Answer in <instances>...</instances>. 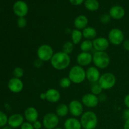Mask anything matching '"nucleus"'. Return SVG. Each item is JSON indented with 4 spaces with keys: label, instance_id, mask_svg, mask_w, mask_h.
<instances>
[{
    "label": "nucleus",
    "instance_id": "f257e3e1",
    "mask_svg": "<svg viewBox=\"0 0 129 129\" xmlns=\"http://www.w3.org/2000/svg\"><path fill=\"white\" fill-rule=\"evenodd\" d=\"M50 62L52 67L55 70H64L67 69L71 64L70 55H68L62 51L57 52L54 53Z\"/></svg>",
    "mask_w": 129,
    "mask_h": 129
},
{
    "label": "nucleus",
    "instance_id": "f03ea898",
    "mask_svg": "<svg viewBox=\"0 0 129 129\" xmlns=\"http://www.w3.org/2000/svg\"><path fill=\"white\" fill-rule=\"evenodd\" d=\"M79 120L83 129H95L98 125V117L93 111L84 112L80 117Z\"/></svg>",
    "mask_w": 129,
    "mask_h": 129
},
{
    "label": "nucleus",
    "instance_id": "7ed1b4c3",
    "mask_svg": "<svg viewBox=\"0 0 129 129\" xmlns=\"http://www.w3.org/2000/svg\"><path fill=\"white\" fill-rule=\"evenodd\" d=\"M68 78L71 81L72 83L79 84L83 83L86 78V70L84 68L79 65L73 66L71 68L68 73Z\"/></svg>",
    "mask_w": 129,
    "mask_h": 129
},
{
    "label": "nucleus",
    "instance_id": "20e7f679",
    "mask_svg": "<svg viewBox=\"0 0 129 129\" xmlns=\"http://www.w3.org/2000/svg\"><path fill=\"white\" fill-rule=\"evenodd\" d=\"M110 61V57L107 52H95L93 54V63L98 69H107Z\"/></svg>",
    "mask_w": 129,
    "mask_h": 129
},
{
    "label": "nucleus",
    "instance_id": "39448f33",
    "mask_svg": "<svg viewBox=\"0 0 129 129\" xmlns=\"http://www.w3.org/2000/svg\"><path fill=\"white\" fill-rule=\"evenodd\" d=\"M98 83L103 90H108L115 86L117 78L113 73L107 72L101 74Z\"/></svg>",
    "mask_w": 129,
    "mask_h": 129
},
{
    "label": "nucleus",
    "instance_id": "423d86ee",
    "mask_svg": "<svg viewBox=\"0 0 129 129\" xmlns=\"http://www.w3.org/2000/svg\"><path fill=\"white\" fill-rule=\"evenodd\" d=\"M54 54V49L49 44H42L37 50V58L44 62L50 61Z\"/></svg>",
    "mask_w": 129,
    "mask_h": 129
},
{
    "label": "nucleus",
    "instance_id": "0eeeda50",
    "mask_svg": "<svg viewBox=\"0 0 129 129\" xmlns=\"http://www.w3.org/2000/svg\"><path fill=\"white\" fill-rule=\"evenodd\" d=\"M107 39L110 44L115 46H118L123 44L125 40V35L122 30L118 28H113L108 32Z\"/></svg>",
    "mask_w": 129,
    "mask_h": 129
},
{
    "label": "nucleus",
    "instance_id": "6e6552de",
    "mask_svg": "<svg viewBox=\"0 0 129 129\" xmlns=\"http://www.w3.org/2000/svg\"><path fill=\"white\" fill-rule=\"evenodd\" d=\"M43 127L45 129H55L59 124V117L54 112H49L44 116L42 119Z\"/></svg>",
    "mask_w": 129,
    "mask_h": 129
},
{
    "label": "nucleus",
    "instance_id": "1a4fd4ad",
    "mask_svg": "<svg viewBox=\"0 0 129 129\" xmlns=\"http://www.w3.org/2000/svg\"><path fill=\"white\" fill-rule=\"evenodd\" d=\"M69 113L73 117H80L84 113V105L78 100H73L68 105Z\"/></svg>",
    "mask_w": 129,
    "mask_h": 129
},
{
    "label": "nucleus",
    "instance_id": "9d476101",
    "mask_svg": "<svg viewBox=\"0 0 129 129\" xmlns=\"http://www.w3.org/2000/svg\"><path fill=\"white\" fill-rule=\"evenodd\" d=\"M13 10L16 16L18 17H25L28 13V6L26 2L22 0H18L14 3Z\"/></svg>",
    "mask_w": 129,
    "mask_h": 129
},
{
    "label": "nucleus",
    "instance_id": "9b49d317",
    "mask_svg": "<svg viewBox=\"0 0 129 129\" xmlns=\"http://www.w3.org/2000/svg\"><path fill=\"white\" fill-rule=\"evenodd\" d=\"M84 107L88 108H96L100 103L98 96L91 93H88L84 94L81 98V101Z\"/></svg>",
    "mask_w": 129,
    "mask_h": 129
},
{
    "label": "nucleus",
    "instance_id": "f8f14e48",
    "mask_svg": "<svg viewBox=\"0 0 129 129\" xmlns=\"http://www.w3.org/2000/svg\"><path fill=\"white\" fill-rule=\"evenodd\" d=\"M108 39L103 37H96L93 40V49L95 52H106L110 46Z\"/></svg>",
    "mask_w": 129,
    "mask_h": 129
},
{
    "label": "nucleus",
    "instance_id": "ddd939ff",
    "mask_svg": "<svg viewBox=\"0 0 129 129\" xmlns=\"http://www.w3.org/2000/svg\"><path fill=\"white\" fill-rule=\"evenodd\" d=\"M76 62L78 65L83 68L89 66L93 63V54L90 52H81L77 55Z\"/></svg>",
    "mask_w": 129,
    "mask_h": 129
},
{
    "label": "nucleus",
    "instance_id": "4468645a",
    "mask_svg": "<svg viewBox=\"0 0 129 129\" xmlns=\"http://www.w3.org/2000/svg\"><path fill=\"white\" fill-rule=\"evenodd\" d=\"M8 88L13 93H19L23 89V82L20 78L13 77L9 80L8 83Z\"/></svg>",
    "mask_w": 129,
    "mask_h": 129
},
{
    "label": "nucleus",
    "instance_id": "2eb2a0df",
    "mask_svg": "<svg viewBox=\"0 0 129 129\" xmlns=\"http://www.w3.org/2000/svg\"><path fill=\"white\" fill-rule=\"evenodd\" d=\"M101 76L100 69L94 66H89L86 70V78L91 83H97Z\"/></svg>",
    "mask_w": 129,
    "mask_h": 129
},
{
    "label": "nucleus",
    "instance_id": "dca6fc26",
    "mask_svg": "<svg viewBox=\"0 0 129 129\" xmlns=\"http://www.w3.org/2000/svg\"><path fill=\"white\" fill-rule=\"evenodd\" d=\"M24 122L25 118L23 115L20 113H14L8 117V125L10 126L14 129L20 128Z\"/></svg>",
    "mask_w": 129,
    "mask_h": 129
},
{
    "label": "nucleus",
    "instance_id": "f3484780",
    "mask_svg": "<svg viewBox=\"0 0 129 129\" xmlns=\"http://www.w3.org/2000/svg\"><path fill=\"white\" fill-rule=\"evenodd\" d=\"M23 116L26 122L33 123L35 121L38 120L39 113L36 108L34 107H28L25 109Z\"/></svg>",
    "mask_w": 129,
    "mask_h": 129
},
{
    "label": "nucleus",
    "instance_id": "a211bd4d",
    "mask_svg": "<svg viewBox=\"0 0 129 129\" xmlns=\"http://www.w3.org/2000/svg\"><path fill=\"white\" fill-rule=\"evenodd\" d=\"M111 18L115 20H119L123 18L125 15V10L120 5L113 6L109 10V13Z\"/></svg>",
    "mask_w": 129,
    "mask_h": 129
},
{
    "label": "nucleus",
    "instance_id": "6ab92c4d",
    "mask_svg": "<svg viewBox=\"0 0 129 129\" xmlns=\"http://www.w3.org/2000/svg\"><path fill=\"white\" fill-rule=\"evenodd\" d=\"M46 100L51 103H56L59 102L61 98L60 93L55 88H49L45 91Z\"/></svg>",
    "mask_w": 129,
    "mask_h": 129
},
{
    "label": "nucleus",
    "instance_id": "aec40b11",
    "mask_svg": "<svg viewBox=\"0 0 129 129\" xmlns=\"http://www.w3.org/2000/svg\"><path fill=\"white\" fill-rule=\"evenodd\" d=\"M89 20L88 17L84 15H79L75 18L74 20V26L75 29L79 30H83L85 28L88 26Z\"/></svg>",
    "mask_w": 129,
    "mask_h": 129
},
{
    "label": "nucleus",
    "instance_id": "412c9836",
    "mask_svg": "<svg viewBox=\"0 0 129 129\" xmlns=\"http://www.w3.org/2000/svg\"><path fill=\"white\" fill-rule=\"evenodd\" d=\"M64 129H83L80 120L76 117H69L64 122Z\"/></svg>",
    "mask_w": 129,
    "mask_h": 129
},
{
    "label": "nucleus",
    "instance_id": "4be33fe9",
    "mask_svg": "<svg viewBox=\"0 0 129 129\" xmlns=\"http://www.w3.org/2000/svg\"><path fill=\"white\" fill-rule=\"evenodd\" d=\"M83 36L85 40H93L97 37V31L94 27L87 26L82 30Z\"/></svg>",
    "mask_w": 129,
    "mask_h": 129
},
{
    "label": "nucleus",
    "instance_id": "5701e85b",
    "mask_svg": "<svg viewBox=\"0 0 129 129\" xmlns=\"http://www.w3.org/2000/svg\"><path fill=\"white\" fill-rule=\"evenodd\" d=\"M71 42L74 45L80 44L83 38L82 31L77 29H74L71 32Z\"/></svg>",
    "mask_w": 129,
    "mask_h": 129
},
{
    "label": "nucleus",
    "instance_id": "b1692460",
    "mask_svg": "<svg viewBox=\"0 0 129 129\" xmlns=\"http://www.w3.org/2000/svg\"><path fill=\"white\" fill-rule=\"evenodd\" d=\"M55 113L59 118H63L69 113V107L65 103H60L55 109Z\"/></svg>",
    "mask_w": 129,
    "mask_h": 129
},
{
    "label": "nucleus",
    "instance_id": "393cba45",
    "mask_svg": "<svg viewBox=\"0 0 129 129\" xmlns=\"http://www.w3.org/2000/svg\"><path fill=\"white\" fill-rule=\"evenodd\" d=\"M84 6L89 11H96L99 9L100 3L98 0H85Z\"/></svg>",
    "mask_w": 129,
    "mask_h": 129
},
{
    "label": "nucleus",
    "instance_id": "a878e982",
    "mask_svg": "<svg viewBox=\"0 0 129 129\" xmlns=\"http://www.w3.org/2000/svg\"><path fill=\"white\" fill-rule=\"evenodd\" d=\"M81 51L84 52H90L93 49V40H84L79 45Z\"/></svg>",
    "mask_w": 129,
    "mask_h": 129
},
{
    "label": "nucleus",
    "instance_id": "bb28decb",
    "mask_svg": "<svg viewBox=\"0 0 129 129\" xmlns=\"http://www.w3.org/2000/svg\"><path fill=\"white\" fill-rule=\"evenodd\" d=\"M74 45L71 41H67L66 42L64 43L62 45V51L64 52L66 54L70 55L72 54L74 50Z\"/></svg>",
    "mask_w": 129,
    "mask_h": 129
},
{
    "label": "nucleus",
    "instance_id": "cd10ccee",
    "mask_svg": "<svg viewBox=\"0 0 129 129\" xmlns=\"http://www.w3.org/2000/svg\"><path fill=\"white\" fill-rule=\"evenodd\" d=\"M90 90L91 93L96 96H99L100 94L103 93V89H102V87L100 86V84L97 82V83H91L90 86Z\"/></svg>",
    "mask_w": 129,
    "mask_h": 129
},
{
    "label": "nucleus",
    "instance_id": "c85d7f7f",
    "mask_svg": "<svg viewBox=\"0 0 129 129\" xmlns=\"http://www.w3.org/2000/svg\"><path fill=\"white\" fill-rule=\"evenodd\" d=\"M59 86L60 88L63 89L69 88L71 86L72 82L69 78L68 77H63L59 80Z\"/></svg>",
    "mask_w": 129,
    "mask_h": 129
},
{
    "label": "nucleus",
    "instance_id": "c756f323",
    "mask_svg": "<svg viewBox=\"0 0 129 129\" xmlns=\"http://www.w3.org/2000/svg\"><path fill=\"white\" fill-rule=\"evenodd\" d=\"M24 74H25L24 69L22 68H21V67H16L13 69V77L20 78V79H21L23 76Z\"/></svg>",
    "mask_w": 129,
    "mask_h": 129
},
{
    "label": "nucleus",
    "instance_id": "7c9ffc66",
    "mask_svg": "<svg viewBox=\"0 0 129 129\" xmlns=\"http://www.w3.org/2000/svg\"><path fill=\"white\" fill-rule=\"evenodd\" d=\"M8 117L5 112L0 110V127L3 128L8 125Z\"/></svg>",
    "mask_w": 129,
    "mask_h": 129
},
{
    "label": "nucleus",
    "instance_id": "2f4dec72",
    "mask_svg": "<svg viewBox=\"0 0 129 129\" xmlns=\"http://www.w3.org/2000/svg\"><path fill=\"white\" fill-rule=\"evenodd\" d=\"M16 25L17 26L20 28H24L27 25V21H26L25 17H20L18 18L16 21Z\"/></svg>",
    "mask_w": 129,
    "mask_h": 129
},
{
    "label": "nucleus",
    "instance_id": "473e14b6",
    "mask_svg": "<svg viewBox=\"0 0 129 129\" xmlns=\"http://www.w3.org/2000/svg\"><path fill=\"white\" fill-rule=\"evenodd\" d=\"M111 17L109 14H103L100 18V21L103 25H107L110 22Z\"/></svg>",
    "mask_w": 129,
    "mask_h": 129
},
{
    "label": "nucleus",
    "instance_id": "72a5a7b5",
    "mask_svg": "<svg viewBox=\"0 0 129 129\" xmlns=\"http://www.w3.org/2000/svg\"><path fill=\"white\" fill-rule=\"evenodd\" d=\"M20 129H34V126L31 123L25 121L21 126L20 127Z\"/></svg>",
    "mask_w": 129,
    "mask_h": 129
},
{
    "label": "nucleus",
    "instance_id": "f704fd0d",
    "mask_svg": "<svg viewBox=\"0 0 129 129\" xmlns=\"http://www.w3.org/2000/svg\"><path fill=\"white\" fill-rule=\"evenodd\" d=\"M43 63H44V62L42 61L41 60H40V59H38V58H37V59H35V60H34L33 65H34V68H41L42 66Z\"/></svg>",
    "mask_w": 129,
    "mask_h": 129
},
{
    "label": "nucleus",
    "instance_id": "c9c22d12",
    "mask_svg": "<svg viewBox=\"0 0 129 129\" xmlns=\"http://www.w3.org/2000/svg\"><path fill=\"white\" fill-rule=\"evenodd\" d=\"M33 126H34V129H42L43 127L42 122H40V120H37L35 122L32 123Z\"/></svg>",
    "mask_w": 129,
    "mask_h": 129
},
{
    "label": "nucleus",
    "instance_id": "e433bc0d",
    "mask_svg": "<svg viewBox=\"0 0 129 129\" xmlns=\"http://www.w3.org/2000/svg\"><path fill=\"white\" fill-rule=\"evenodd\" d=\"M122 118L125 121L129 119V109L128 108H126L125 109H124V110L122 112Z\"/></svg>",
    "mask_w": 129,
    "mask_h": 129
},
{
    "label": "nucleus",
    "instance_id": "4c0bfd02",
    "mask_svg": "<svg viewBox=\"0 0 129 129\" xmlns=\"http://www.w3.org/2000/svg\"><path fill=\"white\" fill-rule=\"evenodd\" d=\"M85 0H69V3L74 6H79L84 3Z\"/></svg>",
    "mask_w": 129,
    "mask_h": 129
},
{
    "label": "nucleus",
    "instance_id": "58836bf2",
    "mask_svg": "<svg viewBox=\"0 0 129 129\" xmlns=\"http://www.w3.org/2000/svg\"><path fill=\"white\" fill-rule=\"evenodd\" d=\"M122 46H123V49L129 52V39H126L123 41V44H122Z\"/></svg>",
    "mask_w": 129,
    "mask_h": 129
},
{
    "label": "nucleus",
    "instance_id": "ea45409f",
    "mask_svg": "<svg viewBox=\"0 0 129 129\" xmlns=\"http://www.w3.org/2000/svg\"><path fill=\"white\" fill-rule=\"evenodd\" d=\"M123 103H124V105H125L126 108L129 109V93L127 94V95H125V96L124 97Z\"/></svg>",
    "mask_w": 129,
    "mask_h": 129
},
{
    "label": "nucleus",
    "instance_id": "a19ab883",
    "mask_svg": "<svg viewBox=\"0 0 129 129\" xmlns=\"http://www.w3.org/2000/svg\"><path fill=\"white\" fill-rule=\"evenodd\" d=\"M98 96V98H99L100 102H103L107 100V95L105 94H103V93L100 94L99 96Z\"/></svg>",
    "mask_w": 129,
    "mask_h": 129
},
{
    "label": "nucleus",
    "instance_id": "79ce46f5",
    "mask_svg": "<svg viewBox=\"0 0 129 129\" xmlns=\"http://www.w3.org/2000/svg\"><path fill=\"white\" fill-rule=\"evenodd\" d=\"M123 129H129V119L125 120L123 124Z\"/></svg>",
    "mask_w": 129,
    "mask_h": 129
},
{
    "label": "nucleus",
    "instance_id": "37998d69",
    "mask_svg": "<svg viewBox=\"0 0 129 129\" xmlns=\"http://www.w3.org/2000/svg\"><path fill=\"white\" fill-rule=\"evenodd\" d=\"M40 100H46V95H45V93H41L39 95Z\"/></svg>",
    "mask_w": 129,
    "mask_h": 129
},
{
    "label": "nucleus",
    "instance_id": "c03bdc74",
    "mask_svg": "<svg viewBox=\"0 0 129 129\" xmlns=\"http://www.w3.org/2000/svg\"><path fill=\"white\" fill-rule=\"evenodd\" d=\"M2 129H14V128H13L12 127H11L10 126H9V125H6V126H5V127H3Z\"/></svg>",
    "mask_w": 129,
    "mask_h": 129
},
{
    "label": "nucleus",
    "instance_id": "a18cd8bd",
    "mask_svg": "<svg viewBox=\"0 0 129 129\" xmlns=\"http://www.w3.org/2000/svg\"><path fill=\"white\" fill-rule=\"evenodd\" d=\"M55 129H64L62 128H60V127H57V128H55Z\"/></svg>",
    "mask_w": 129,
    "mask_h": 129
},
{
    "label": "nucleus",
    "instance_id": "49530a36",
    "mask_svg": "<svg viewBox=\"0 0 129 129\" xmlns=\"http://www.w3.org/2000/svg\"><path fill=\"white\" fill-rule=\"evenodd\" d=\"M95 129H97V128H95Z\"/></svg>",
    "mask_w": 129,
    "mask_h": 129
},
{
    "label": "nucleus",
    "instance_id": "de8ad7c7",
    "mask_svg": "<svg viewBox=\"0 0 129 129\" xmlns=\"http://www.w3.org/2000/svg\"></svg>",
    "mask_w": 129,
    "mask_h": 129
}]
</instances>
